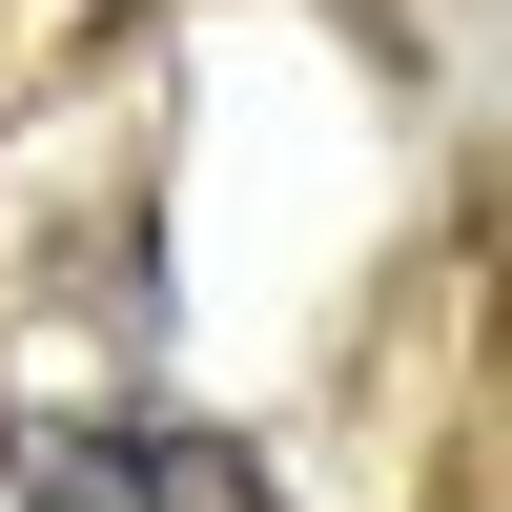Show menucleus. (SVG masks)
<instances>
[{
  "label": "nucleus",
  "instance_id": "f257e3e1",
  "mask_svg": "<svg viewBox=\"0 0 512 512\" xmlns=\"http://www.w3.org/2000/svg\"><path fill=\"white\" fill-rule=\"evenodd\" d=\"M21 512H287L226 431H41L21 451Z\"/></svg>",
  "mask_w": 512,
  "mask_h": 512
}]
</instances>
